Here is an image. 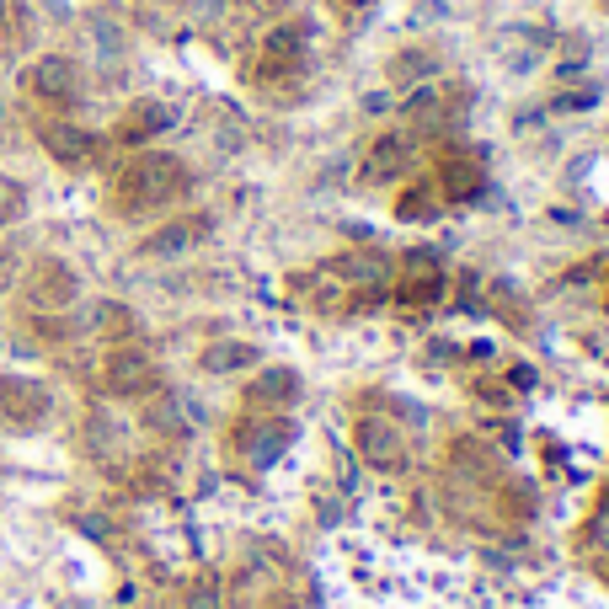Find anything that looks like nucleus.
Returning a JSON list of instances; mask_svg holds the SVG:
<instances>
[{
    "label": "nucleus",
    "instance_id": "nucleus-1",
    "mask_svg": "<svg viewBox=\"0 0 609 609\" xmlns=\"http://www.w3.org/2000/svg\"><path fill=\"white\" fill-rule=\"evenodd\" d=\"M187 193V166L166 150H150V155H134L129 171L118 177V203L123 209H161V203L182 198Z\"/></svg>",
    "mask_w": 609,
    "mask_h": 609
},
{
    "label": "nucleus",
    "instance_id": "nucleus-2",
    "mask_svg": "<svg viewBox=\"0 0 609 609\" xmlns=\"http://www.w3.org/2000/svg\"><path fill=\"white\" fill-rule=\"evenodd\" d=\"M353 444H358V455H364V465H374V471H401L406 465V433L390 423V417H358Z\"/></svg>",
    "mask_w": 609,
    "mask_h": 609
},
{
    "label": "nucleus",
    "instance_id": "nucleus-3",
    "mask_svg": "<svg viewBox=\"0 0 609 609\" xmlns=\"http://www.w3.org/2000/svg\"><path fill=\"white\" fill-rule=\"evenodd\" d=\"M262 81H289V75L305 70V33L300 27H273L268 43H262Z\"/></svg>",
    "mask_w": 609,
    "mask_h": 609
},
{
    "label": "nucleus",
    "instance_id": "nucleus-4",
    "mask_svg": "<svg viewBox=\"0 0 609 609\" xmlns=\"http://www.w3.org/2000/svg\"><path fill=\"white\" fill-rule=\"evenodd\" d=\"M284 449H289V423H278V417H262V423L236 428V455L252 460V465H273Z\"/></svg>",
    "mask_w": 609,
    "mask_h": 609
},
{
    "label": "nucleus",
    "instance_id": "nucleus-5",
    "mask_svg": "<svg viewBox=\"0 0 609 609\" xmlns=\"http://www.w3.org/2000/svg\"><path fill=\"white\" fill-rule=\"evenodd\" d=\"M406 161H412V139L406 134H380L364 150V166H358V182H396Z\"/></svg>",
    "mask_w": 609,
    "mask_h": 609
},
{
    "label": "nucleus",
    "instance_id": "nucleus-6",
    "mask_svg": "<svg viewBox=\"0 0 609 609\" xmlns=\"http://www.w3.org/2000/svg\"><path fill=\"white\" fill-rule=\"evenodd\" d=\"M33 91L43 102H75V97H81V70H75V59L43 54L33 65Z\"/></svg>",
    "mask_w": 609,
    "mask_h": 609
},
{
    "label": "nucleus",
    "instance_id": "nucleus-7",
    "mask_svg": "<svg viewBox=\"0 0 609 609\" xmlns=\"http://www.w3.org/2000/svg\"><path fill=\"white\" fill-rule=\"evenodd\" d=\"M444 284H449V278H444V268H433V257H412V268H406L396 300L406 310H428V305H439Z\"/></svg>",
    "mask_w": 609,
    "mask_h": 609
},
{
    "label": "nucleus",
    "instance_id": "nucleus-8",
    "mask_svg": "<svg viewBox=\"0 0 609 609\" xmlns=\"http://www.w3.org/2000/svg\"><path fill=\"white\" fill-rule=\"evenodd\" d=\"M481 187H487V171H481L471 155H449L444 171H439V198L471 203V198H481Z\"/></svg>",
    "mask_w": 609,
    "mask_h": 609
},
{
    "label": "nucleus",
    "instance_id": "nucleus-9",
    "mask_svg": "<svg viewBox=\"0 0 609 609\" xmlns=\"http://www.w3.org/2000/svg\"><path fill=\"white\" fill-rule=\"evenodd\" d=\"M43 145H49V155L65 161V166H86L91 155H97V139H91L86 129H75V123H49V129H43Z\"/></svg>",
    "mask_w": 609,
    "mask_h": 609
},
{
    "label": "nucleus",
    "instance_id": "nucleus-10",
    "mask_svg": "<svg viewBox=\"0 0 609 609\" xmlns=\"http://www.w3.org/2000/svg\"><path fill=\"white\" fill-rule=\"evenodd\" d=\"M203 236H209V220H203V214H198V220H171V225H161L145 241V257H177L193 241H203Z\"/></svg>",
    "mask_w": 609,
    "mask_h": 609
},
{
    "label": "nucleus",
    "instance_id": "nucleus-11",
    "mask_svg": "<svg viewBox=\"0 0 609 609\" xmlns=\"http://www.w3.org/2000/svg\"><path fill=\"white\" fill-rule=\"evenodd\" d=\"M0 412H6L11 423H38V417L49 412V396L27 380H6L0 385Z\"/></svg>",
    "mask_w": 609,
    "mask_h": 609
},
{
    "label": "nucleus",
    "instance_id": "nucleus-12",
    "mask_svg": "<svg viewBox=\"0 0 609 609\" xmlns=\"http://www.w3.org/2000/svg\"><path fill=\"white\" fill-rule=\"evenodd\" d=\"M107 385L123 390V396H134V390H145V385H150V364H145L139 353H129V348L107 353Z\"/></svg>",
    "mask_w": 609,
    "mask_h": 609
},
{
    "label": "nucleus",
    "instance_id": "nucleus-13",
    "mask_svg": "<svg viewBox=\"0 0 609 609\" xmlns=\"http://www.w3.org/2000/svg\"><path fill=\"white\" fill-rule=\"evenodd\" d=\"M33 300L43 310H65L75 300V273H65L59 262H49V268L38 273V284H33Z\"/></svg>",
    "mask_w": 609,
    "mask_h": 609
},
{
    "label": "nucleus",
    "instance_id": "nucleus-14",
    "mask_svg": "<svg viewBox=\"0 0 609 609\" xmlns=\"http://www.w3.org/2000/svg\"><path fill=\"white\" fill-rule=\"evenodd\" d=\"M294 390H300V380H294L289 369H268L252 390H246V401L268 412V406H289V401H294Z\"/></svg>",
    "mask_w": 609,
    "mask_h": 609
},
{
    "label": "nucleus",
    "instance_id": "nucleus-15",
    "mask_svg": "<svg viewBox=\"0 0 609 609\" xmlns=\"http://www.w3.org/2000/svg\"><path fill=\"white\" fill-rule=\"evenodd\" d=\"M252 364H257V348H252V342H214V348L203 353V369H209V374L252 369Z\"/></svg>",
    "mask_w": 609,
    "mask_h": 609
},
{
    "label": "nucleus",
    "instance_id": "nucleus-16",
    "mask_svg": "<svg viewBox=\"0 0 609 609\" xmlns=\"http://www.w3.org/2000/svg\"><path fill=\"white\" fill-rule=\"evenodd\" d=\"M161 129H171V107H161V102H139V107H134V118L123 123V139H129V145H139V139H150V134H161Z\"/></svg>",
    "mask_w": 609,
    "mask_h": 609
},
{
    "label": "nucleus",
    "instance_id": "nucleus-17",
    "mask_svg": "<svg viewBox=\"0 0 609 609\" xmlns=\"http://www.w3.org/2000/svg\"><path fill=\"white\" fill-rule=\"evenodd\" d=\"M433 70H439V65H433L428 54H417V49H406V54L390 59V81H396V86H428Z\"/></svg>",
    "mask_w": 609,
    "mask_h": 609
},
{
    "label": "nucleus",
    "instance_id": "nucleus-18",
    "mask_svg": "<svg viewBox=\"0 0 609 609\" xmlns=\"http://www.w3.org/2000/svg\"><path fill=\"white\" fill-rule=\"evenodd\" d=\"M439 209V187H412V193H401V203H396V214L401 220H428V214Z\"/></svg>",
    "mask_w": 609,
    "mask_h": 609
},
{
    "label": "nucleus",
    "instance_id": "nucleus-19",
    "mask_svg": "<svg viewBox=\"0 0 609 609\" xmlns=\"http://www.w3.org/2000/svg\"><path fill=\"white\" fill-rule=\"evenodd\" d=\"M22 209H27V193H22V182L0 177V220H22Z\"/></svg>",
    "mask_w": 609,
    "mask_h": 609
},
{
    "label": "nucleus",
    "instance_id": "nucleus-20",
    "mask_svg": "<svg viewBox=\"0 0 609 609\" xmlns=\"http://www.w3.org/2000/svg\"><path fill=\"white\" fill-rule=\"evenodd\" d=\"M6 268H11V252H6V246H0V278H6Z\"/></svg>",
    "mask_w": 609,
    "mask_h": 609
},
{
    "label": "nucleus",
    "instance_id": "nucleus-21",
    "mask_svg": "<svg viewBox=\"0 0 609 609\" xmlns=\"http://www.w3.org/2000/svg\"><path fill=\"white\" fill-rule=\"evenodd\" d=\"M348 6H374V0H348Z\"/></svg>",
    "mask_w": 609,
    "mask_h": 609
}]
</instances>
